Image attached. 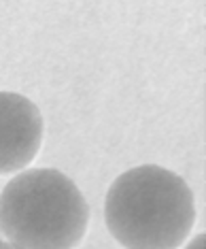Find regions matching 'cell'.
<instances>
[{
    "instance_id": "6da1fadb",
    "label": "cell",
    "mask_w": 206,
    "mask_h": 249,
    "mask_svg": "<svg viewBox=\"0 0 206 249\" xmlns=\"http://www.w3.org/2000/svg\"><path fill=\"white\" fill-rule=\"evenodd\" d=\"M104 222L125 249H179L196 222L193 192L164 166H134L108 188Z\"/></svg>"
},
{
    "instance_id": "7a4b0ae2",
    "label": "cell",
    "mask_w": 206,
    "mask_h": 249,
    "mask_svg": "<svg viewBox=\"0 0 206 249\" xmlns=\"http://www.w3.org/2000/svg\"><path fill=\"white\" fill-rule=\"evenodd\" d=\"M87 224V200L58 168L19 171L0 194V234L17 249H74Z\"/></svg>"
},
{
    "instance_id": "3957f363",
    "label": "cell",
    "mask_w": 206,
    "mask_h": 249,
    "mask_svg": "<svg viewBox=\"0 0 206 249\" xmlns=\"http://www.w3.org/2000/svg\"><path fill=\"white\" fill-rule=\"evenodd\" d=\"M43 130V115L30 98L0 92V175L24 171L36 158Z\"/></svg>"
},
{
    "instance_id": "277c9868",
    "label": "cell",
    "mask_w": 206,
    "mask_h": 249,
    "mask_svg": "<svg viewBox=\"0 0 206 249\" xmlns=\"http://www.w3.org/2000/svg\"><path fill=\"white\" fill-rule=\"evenodd\" d=\"M185 249H206V236H204V234L193 236L191 243H189V245H187Z\"/></svg>"
},
{
    "instance_id": "5b68a950",
    "label": "cell",
    "mask_w": 206,
    "mask_h": 249,
    "mask_svg": "<svg viewBox=\"0 0 206 249\" xmlns=\"http://www.w3.org/2000/svg\"><path fill=\"white\" fill-rule=\"evenodd\" d=\"M0 249H17L15 245H11V243H4L2 241V245H0Z\"/></svg>"
},
{
    "instance_id": "8992f818",
    "label": "cell",
    "mask_w": 206,
    "mask_h": 249,
    "mask_svg": "<svg viewBox=\"0 0 206 249\" xmlns=\"http://www.w3.org/2000/svg\"><path fill=\"white\" fill-rule=\"evenodd\" d=\"M0 245H2V241H0Z\"/></svg>"
}]
</instances>
